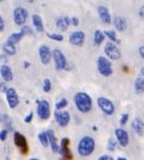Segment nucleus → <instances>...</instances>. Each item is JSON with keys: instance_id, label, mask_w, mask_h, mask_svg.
Returning a JSON list of instances; mask_svg holds the SVG:
<instances>
[{"instance_id": "nucleus-17", "label": "nucleus", "mask_w": 144, "mask_h": 160, "mask_svg": "<svg viewBox=\"0 0 144 160\" xmlns=\"http://www.w3.org/2000/svg\"><path fill=\"white\" fill-rule=\"evenodd\" d=\"M69 144V139H67V138H63V139L61 140V143H60L59 154L65 159H72Z\"/></svg>"}, {"instance_id": "nucleus-5", "label": "nucleus", "mask_w": 144, "mask_h": 160, "mask_svg": "<svg viewBox=\"0 0 144 160\" xmlns=\"http://www.w3.org/2000/svg\"><path fill=\"white\" fill-rule=\"evenodd\" d=\"M28 17H29V12L25 8L17 7L13 11V21H14L16 26L18 27L25 26L27 20H28Z\"/></svg>"}, {"instance_id": "nucleus-46", "label": "nucleus", "mask_w": 144, "mask_h": 160, "mask_svg": "<svg viewBox=\"0 0 144 160\" xmlns=\"http://www.w3.org/2000/svg\"><path fill=\"white\" fill-rule=\"evenodd\" d=\"M118 160H127V158H125V157H118Z\"/></svg>"}, {"instance_id": "nucleus-38", "label": "nucleus", "mask_w": 144, "mask_h": 160, "mask_svg": "<svg viewBox=\"0 0 144 160\" xmlns=\"http://www.w3.org/2000/svg\"><path fill=\"white\" fill-rule=\"evenodd\" d=\"M32 119H33V112H29L28 115L25 117V119H24V121L26 122V123H30V122L32 121Z\"/></svg>"}, {"instance_id": "nucleus-36", "label": "nucleus", "mask_w": 144, "mask_h": 160, "mask_svg": "<svg viewBox=\"0 0 144 160\" xmlns=\"http://www.w3.org/2000/svg\"><path fill=\"white\" fill-rule=\"evenodd\" d=\"M21 31H23V33L25 34V35H32V30L30 27L28 26H23V29H21Z\"/></svg>"}, {"instance_id": "nucleus-42", "label": "nucleus", "mask_w": 144, "mask_h": 160, "mask_svg": "<svg viewBox=\"0 0 144 160\" xmlns=\"http://www.w3.org/2000/svg\"><path fill=\"white\" fill-rule=\"evenodd\" d=\"M139 16H140L141 19L144 20V5L140 8V10H139Z\"/></svg>"}, {"instance_id": "nucleus-32", "label": "nucleus", "mask_w": 144, "mask_h": 160, "mask_svg": "<svg viewBox=\"0 0 144 160\" xmlns=\"http://www.w3.org/2000/svg\"><path fill=\"white\" fill-rule=\"evenodd\" d=\"M67 104H69L67 100L63 98V99L59 100V101L56 103V109H63V108L67 106Z\"/></svg>"}, {"instance_id": "nucleus-4", "label": "nucleus", "mask_w": 144, "mask_h": 160, "mask_svg": "<svg viewBox=\"0 0 144 160\" xmlns=\"http://www.w3.org/2000/svg\"><path fill=\"white\" fill-rule=\"evenodd\" d=\"M51 59H53L56 70H58V71H62V70L66 69L67 61H66V58H65V55L61 50H59V49H55V50L51 51Z\"/></svg>"}, {"instance_id": "nucleus-13", "label": "nucleus", "mask_w": 144, "mask_h": 160, "mask_svg": "<svg viewBox=\"0 0 144 160\" xmlns=\"http://www.w3.org/2000/svg\"><path fill=\"white\" fill-rule=\"evenodd\" d=\"M115 139L122 148H126L129 144V135L124 128H116L114 131Z\"/></svg>"}, {"instance_id": "nucleus-23", "label": "nucleus", "mask_w": 144, "mask_h": 160, "mask_svg": "<svg viewBox=\"0 0 144 160\" xmlns=\"http://www.w3.org/2000/svg\"><path fill=\"white\" fill-rule=\"evenodd\" d=\"M134 88L136 94H138V96H141V94L144 93V78L141 75L135 80Z\"/></svg>"}, {"instance_id": "nucleus-40", "label": "nucleus", "mask_w": 144, "mask_h": 160, "mask_svg": "<svg viewBox=\"0 0 144 160\" xmlns=\"http://www.w3.org/2000/svg\"><path fill=\"white\" fill-rule=\"evenodd\" d=\"M4 28H5V24H4V20L2 18V16L0 15V33L4 31Z\"/></svg>"}, {"instance_id": "nucleus-15", "label": "nucleus", "mask_w": 144, "mask_h": 160, "mask_svg": "<svg viewBox=\"0 0 144 160\" xmlns=\"http://www.w3.org/2000/svg\"><path fill=\"white\" fill-rule=\"evenodd\" d=\"M97 13H98L99 19L105 24H110L112 22V17H111L109 10L106 7H104V5H99V7L97 8Z\"/></svg>"}, {"instance_id": "nucleus-24", "label": "nucleus", "mask_w": 144, "mask_h": 160, "mask_svg": "<svg viewBox=\"0 0 144 160\" xmlns=\"http://www.w3.org/2000/svg\"><path fill=\"white\" fill-rule=\"evenodd\" d=\"M2 50H3V52L5 55L8 56H13L16 54V48H15V45L11 44L10 42H5L3 46H2Z\"/></svg>"}, {"instance_id": "nucleus-27", "label": "nucleus", "mask_w": 144, "mask_h": 160, "mask_svg": "<svg viewBox=\"0 0 144 160\" xmlns=\"http://www.w3.org/2000/svg\"><path fill=\"white\" fill-rule=\"evenodd\" d=\"M104 34L110 42H114V44H119V39H118V37H116L115 31H113V30H106V31H104Z\"/></svg>"}, {"instance_id": "nucleus-10", "label": "nucleus", "mask_w": 144, "mask_h": 160, "mask_svg": "<svg viewBox=\"0 0 144 160\" xmlns=\"http://www.w3.org/2000/svg\"><path fill=\"white\" fill-rule=\"evenodd\" d=\"M14 143L15 145L18 148V150L20 151L21 154L26 155L28 154L29 148H28V143H27V139L24 135H21L19 132H14Z\"/></svg>"}, {"instance_id": "nucleus-33", "label": "nucleus", "mask_w": 144, "mask_h": 160, "mask_svg": "<svg viewBox=\"0 0 144 160\" xmlns=\"http://www.w3.org/2000/svg\"><path fill=\"white\" fill-rule=\"evenodd\" d=\"M1 122H3V123L5 124V125H9V131H11L12 129V122H11V119L9 116L7 115H3L2 116V119H1Z\"/></svg>"}, {"instance_id": "nucleus-26", "label": "nucleus", "mask_w": 144, "mask_h": 160, "mask_svg": "<svg viewBox=\"0 0 144 160\" xmlns=\"http://www.w3.org/2000/svg\"><path fill=\"white\" fill-rule=\"evenodd\" d=\"M24 36H25V34L23 33V31L15 32V33H12L10 35L9 38H8V42H10L11 44H13V45H16V44H18L21 39H23Z\"/></svg>"}, {"instance_id": "nucleus-28", "label": "nucleus", "mask_w": 144, "mask_h": 160, "mask_svg": "<svg viewBox=\"0 0 144 160\" xmlns=\"http://www.w3.org/2000/svg\"><path fill=\"white\" fill-rule=\"evenodd\" d=\"M37 138H39L40 143L43 146H44V148H48V146H49V143H48V137H47V134H46V132H40L39 136H37Z\"/></svg>"}, {"instance_id": "nucleus-45", "label": "nucleus", "mask_w": 144, "mask_h": 160, "mask_svg": "<svg viewBox=\"0 0 144 160\" xmlns=\"http://www.w3.org/2000/svg\"><path fill=\"white\" fill-rule=\"evenodd\" d=\"M29 66H30V64L28 63V62H26V63H24V67H25V68H28Z\"/></svg>"}, {"instance_id": "nucleus-25", "label": "nucleus", "mask_w": 144, "mask_h": 160, "mask_svg": "<svg viewBox=\"0 0 144 160\" xmlns=\"http://www.w3.org/2000/svg\"><path fill=\"white\" fill-rule=\"evenodd\" d=\"M106 38L105 34H104V31H102V30L97 29L95 30L94 32V44L95 46H100L104 42V40Z\"/></svg>"}, {"instance_id": "nucleus-30", "label": "nucleus", "mask_w": 144, "mask_h": 160, "mask_svg": "<svg viewBox=\"0 0 144 160\" xmlns=\"http://www.w3.org/2000/svg\"><path fill=\"white\" fill-rule=\"evenodd\" d=\"M48 38H50L51 40H55V42H62L64 39V36L62 34L59 33H48L47 34Z\"/></svg>"}, {"instance_id": "nucleus-44", "label": "nucleus", "mask_w": 144, "mask_h": 160, "mask_svg": "<svg viewBox=\"0 0 144 160\" xmlns=\"http://www.w3.org/2000/svg\"><path fill=\"white\" fill-rule=\"evenodd\" d=\"M140 74H141V77H142L144 78V67L142 69H141V71H140Z\"/></svg>"}, {"instance_id": "nucleus-3", "label": "nucleus", "mask_w": 144, "mask_h": 160, "mask_svg": "<svg viewBox=\"0 0 144 160\" xmlns=\"http://www.w3.org/2000/svg\"><path fill=\"white\" fill-rule=\"evenodd\" d=\"M96 66L97 70H98L99 74L102 77L105 78H109L113 74V69H112V65H111L110 59L105 56H98L96 62Z\"/></svg>"}, {"instance_id": "nucleus-35", "label": "nucleus", "mask_w": 144, "mask_h": 160, "mask_svg": "<svg viewBox=\"0 0 144 160\" xmlns=\"http://www.w3.org/2000/svg\"><path fill=\"white\" fill-rule=\"evenodd\" d=\"M8 134H9V131H8V129H1V131H0V140L1 141L7 140Z\"/></svg>"}, {"instance_id": "nucleus-31", "label": "nucleus", "mask_w": 144, "mask_h": 160, "mask_svg": "<svg viewBox=\"0 0 144 160\" xmlns=\"http://www.w3.org/2000/svg\"><path fill=\"white\" fill-rule=\"evenodd\" d=\"M51 82L49 78H45L44 81H43V90H44L45 92H50L51 91Z\"/></svg>"}, {"instance_id": "nucleus-16", "label": "nucleus", "mask_w": 144, "mask_h": 160, "mask_svg": "<svg viewBox=\"0 0 144 160\" xmlns=\"http://www.w3.org/2000/svg\"><path fill=\"white\" fill-rule=\"evenodd\" d=\"M46 134H47L48 137V143H49V146L51 148V151L56 154H59V150H60V145L58 143V139H57L55 132H53V129H48L46 131Z\"/></svg>"}, {"instance_id": "nucleus-47", "label": "nucleus", "mask_w": 144, "mask_h": 160, "mask_svg": "<svg viewBox=\"0 0 144 160\" xmlns=\"http://www.w3.org/2000/svg\"><path fill=\"white\" fill-rule=\"evenodd\" d=\"M25 1H27V2H28V3H33L34 0H25Z\"/></svg>"}, {"instance_id": "nucleus-2", "label": "nucleus", "mask_w": 144, "mask_h": 160, "mask_svg": "<svg viewBox=\"0 0 144 160\" xmlns=\"http://www.w3.org/2000/svg\"><path fill=\"white\" fill-rule=\"evenodd\" d=\"M95 140L90 136L82 137L78 142L77 145V153L80 157H89L93 154L95 151Z\"/></svg>"}, {"instance_id": "nucleus-8", "label": "nucleus", "mask_w": 144, "mask_h": 160, "mask_svg": "<svg viewBox=\"0 0 144 160\" xmlns=\"http://www.w3.org/2000/svg\"><path fill=\"white\" fill-rule=\"evenodd\" d=\"M36 113L42 120H48L50 118V104L47 100H40V101H37Z\"/></svg>"}, {"instance_id": "nucleus-19", "label": "nucleus", "mask_w": 144, "mask_h": 160, "mask_svg": "<svg viewBox=\"0 0 144 160\" xmlns=\"http://www.w3.org/2000/svg\"><path fill=\"white\" fill-rule=\"evenodd\" d=\"M131 128L138 136H142L144 132V122L140 118H135L131 122Z\"/></svg>"}, {"instance_id": "nucleus-34", "label": "nucleus", "mask_w": 144, "mask_h": 160, "mask_svg": "<svg viewBox=\"0 0 144 160\" xmlns=\"http://www.w3.org/2000/svg\"><path fill=\"white\" fill-rule=\"evenodd\" d=\"M128 120H129L128 113H123V115L121 116V118H119V124H121V125H125V124H127Z\"/></svg>"}, {"instance_id": "nucleus-41", "label": "nucleus", "mask_w": 144, "mask_h": 160, "mask_svg": "<svg viewBox=\"0 0 144 160\" xmlns=\"http://www.w3.org/2000/svg\"><path fill=\"white\" fill-rule=\"evenodd\" d=\"M113 158L111 156L109 155H102V156H99V158L98 160H112Z\"/></svg>"}, {"instance_id": "nucleus-6", "label": "nucleus", "mask_w": 144, "mask_h": 160, "mask_svg": "<svg viewBox=\"0 0 144 160\" xmlns=\"http://www.w3.org/2000/svg\"><path fill=\"white\" fill-rule=\"evenodd\" d=\"M97 106L106 116H112L115 112V106L113 102L106 97H99L97 99Z\"/></svg>"}, {"instance_id": "nucleus-14", "label": "nucleus", "mask_w": 144, "mask_h": 160, "mask_svg": "<svg viewBox=\"0 0 144 160\" xmlns=\"http://www.w3.org/2000/svg\"><path fill=\"white\" fill-rule=\"evenodd\" d=\"M39 56H40V61L43 65H48L51 61V51L48 46L42 45L39 48Z\"/></svg>"}, {"instance_id": "nucleus-21", "label": "nucleus", "mask_w": 144, "mask_h": 160, "mask_svg": "<svg viewBox=\"0 0 144 160\" xmlns=\"http://www.w3.org/2000/svg\"><path fill=\"white\" fill-rule=\"evenodd\" d=\"M31 19H32V23H33V27H34V29L36 30V32L43 33L45 28H44V22H43L42 17H41L39 14H33Z\"/></svg>"}, {"instance_id": "nucleus-22", "label": "nucleus", "mask_w": 144, "mask_h": 160, "mask_svg": "<svg viewBox=\"0 0 144 160\" xmlns=\"http://www.w3.org/2000/svg\"><path fill=\"white\" fill-rule=\"evenodd\" d=\"M113 24H114L115 30L119 32H124L125 30L127 29L126 20H125L123 17H119V16L114 17V19H113Z\"/></svg>"}, {"instance_id": "nucleus-7", "label": "nucleus", "mask_w": 144, "mask_h": 160, "mask_svg": "<svg viewBox=\"0 0 144 160\" xmlns=\"http://www.w3.org/2000/svg\"><path fill=\"white\" fill-rule=\"evenodd\" d=\"M105 54L107 55V58L110 61H118L122 58V52L119 50V48L116 46V44L112 42H106L105 48H104Z\"/></svg>"}, {"instance_id": "nucleus-11", "label": "nucleus", "mask_w": 144, "mask_h": 160, "mask_svg": "<svg viewBox=\"0 0 144 160\" xmlns=\"http://www.w3.org/2000/svg\"><path fill=\"white\" fill-rule=\"evenodd\" d=\"M55 120L61 127H66L70 122V115L66 110L56 109Z\"/></svg>"}, {"instance_id": "nucleus-12", "label": "nucleus", "mask_w": 144, "mask_h": 160, "mask_svg": "<svg viewBox=\"0 0 144 160\" xmlns=\"http://www.w3.org/2000/svg\"><path fill=\"white\" fill-rule=\"evenodd\" d=\"M86 40V34L83 31H75L69 35V42L70 45L76 46V47H81L85 44Z\"/></svg>"}, {"instance_id": "nucleus-29", "label": "nucleus", "mask_w": 144, "mask_h": 160, "mask_svg": "<svg viewBox=\"0 0 144 160\" xmlns=\"http://www.w3.org/2000/svg\"><path fill=\"white\" fill-rule=\"evenodd\" d=\"M118 144L119 143H118V141H116V139H114V138H110L107 143V150L110 152H113L116 148Z\"/></svg>"}, {"instance_id": "nucleus-18", "label": "nucleus", "mask_w": 144, "mask_h": 160, "mask_svg": "<svg viewBox=\"0 0 144 160\" xmlns=\"http://www.w3.org/2000/svg\"><path fill=\"white\" fill-rule=\"evenodd\" d=\"M0 75H1L2 80L8 83L12 82L13 78H14V74H13L12 69H11V67L8 66V65H2V66L0 67Z\"/></svg>"}, {"instance_id": "nucleus-9", "label": "nucleus", "mask_w": 144, "mask_h": 160, "mask_svg": "<svg viewBox=\"0 0 144 160\" xmlns=\"http://www.w3.org/2000/svg\"><path fill=\"white\" fill-rule=\"evenodd\" d=\"M5 99H7V103L11 109H14L19 104V97H18L16 89L13 87L8 88V90L5 91Z\"/></svg>"}, {"instance_id": "nucleus-39", "label": "nucleus", "mask_w": 144, "mask_h": 160, "mask_svg": "<svg viewBox=\"0 0 144 160\" xmlns=\"http://www.w3.org/2000/svg\"><path fill=\"white\" fill-rule=\"evenodd\" d=\"M8 88H9V87L7 86V84H5L4 81L0 83V91H1V92H4V93H5V91L8 90Z\"/></svg>"}, {"instance_id": "nucleus-20", "label": "nucleus", "mask_w": 144, "mask_h": 160, "mask_svg": "<svg viewBox=\"0 0 144 160\" xmlns=\"http://www.w3.org/2000/svg\"><path fill=\"white\" fill-rule=\"evenodd\" d=\"M70 26V19L67 16H61V17L57 18L56 20V27L60 31H66Z\"/></svg>"}, {"instance_id": "nucleus-43", "label": "nucleus", "mask_w": 144, "mask_h": 160, "mask_svg": "<svg viewBox=\"0 0 144 160\" xmlns=\"http://www.w3.org/2000/svg\"><path fill=\"white\" fill-rule=\"evenodd\" d=\"M139 54H140L141 58L144 59V46H141L139 48Z\"/></svg>"}, {"instance_id": "nucleus-37", "label": "nucleus", "mask_w": 144, "mask_h": 160, "mask_svg": "<svg viewBox=\"0 0 144 160\" xmlns=\"http://www.w3.org/2000/svg\"><path fill=\"white\" fill-rule=\"evenodd\" d=\"M69 19H70V24H72V26H74V27L79 26V18H78V17L74 16V17L69 18Z\"/></svg>"}, {"instance_id": "nucleus-48", "label": "nucleus", "mask_w": 144, "mask_h": 160, "mask_svg": "<svg viewBox=\"0 0 144 160\" xmlns=\"http://www.w3.org/2000/svg\"><path fill=\"white\" fill-rule=\"evenodd\" d=\"M2 1H3V0H0V2H2Z\"/></svg>"}, {"instance_id": "nucleus-1", "label": "nucleus", "mask_w": 144, "mask_h": 160, "mask_svg": "<svg viewBox=\"0 0 144 160\" xmlns=\"http://www.w3.org/2000/svg\"><path fill=\"white\" fill-rule=\"evenodd\" d=\"M74 103L78 112L81 113H88L93 108L92 99L86 92H77L74 96Z\"/></svg>"}]
</instances>
